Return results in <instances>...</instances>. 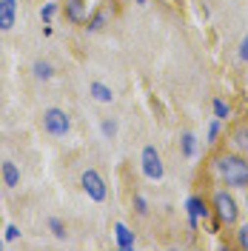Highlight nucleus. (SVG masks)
Returning a JSON list of instances; mask_svg holds the SVG:
<instances>
[{
	"mask_svg": "<svg viewBox=\"0 0 248 251\" xmlns=\"http://www.w3.org/2000/svg\"><path fill=\"white\" fill-rule=\"evenodd\" d=\"M217 180L228 188H248V157L240 151H223L211 160Z\"/></svg>",
	"mask_w": 248,
	"mask_h": 251,
	"instance_id": "nucleus-1",
	"label": "nucleus"
},
{
	"mask_svg": "<svg viewBox=\"0 0 248 251\" xmlns=\"http://www.w3.org/2000/svg\"><path fill=\"white\" fill-rule=\"evenodd\" d=\"M211 214L217 217L220 226H237V220H240V205H237L231 191H225V188L214 191V197H211Z\"/></svg>",
	"mask_w": 248,
	"mask_h": 251,
	"instance_id": "nucleus-2",
	"label": "nucleus"
},
{
	"mask_svg": "<svg viewBox=\"0 0 248 251\" xmlns=\"http://www.w3.org/2000/svg\"><path fill=\"white\" fill-rule=\"evenodd\" d=\"M40 117H43V131L51 134V137H66V134L72 131V117H69L66 109L49 106V109H43Z\"/></svg>",
	"mask_w": 248,
	"mask_h": 251,
	"instance_id": "nucleus-3",
	"label": "nucleus"
},
{
	"mask_svg": "<svg viewBox=\"0 0 248 251\" xmlns=\"http://www.w3.org/2000/svg\"><path fill=\"white\" fill-rule=\"evenodd\" d=\"M140 169H143V177L151 183H160L166 177V166H163V157L157 151V146H146L140 151Z\"/></svg>",
	"mask_w": 248,
	"mask_h": 251,
	"instance_id": "nucleus-4",
	"label": "nucleus"
},
{
	"mask_svg": "<svg viewBox=\"0 0 248 251\" xmlns=\"http://www.w3.org/2000/svg\"><path fill=\"white\" fill-rule=\"evenodd\" d=\"M80 188L89 194V200H94V203H103L109 197V186H106V180L100 177L97 169H86L80 174Z\"/></svg>",
	"mask_w": 248,
	"mask_h": 251,
	"instance_id": "nucleus-5",
	"label": "nucleus"
},
{
	"mask_svg": "<svg viewBox=\"0 0 248 251\" xmlns=\"http://www.w3.org/2000/svg\"><path fill=\"white\" fill-rule=\"evenodd\" d=\"M63 12H66V20L69 23H86L89 20V9H86V0H63Z\"/></svg>",
	"mask_w": 248,
	"mask_h": 251,
	"instance_id": "nucleus-6",
	"label": "nucleus"
},
{
	"mask_svg": "<svg viewBox=\"0 0 248 251\" xmlns=\"http://www.w3.org/2000/svg\"><path fill=\"white\" fill-rule=\"evenodd\" d=\"M17 23V0H0V31H12Z\"/></svg>",
	"mask_w": 248,
	"mask_h": 251,
	"instance_id": "nucleus-7",
	"label": "nucleus"
},
{
	"mask_svg": "<svg viewBox=\"0 0 248 251\" xmlns=\"http://www.w3.org/2000/svg\"><path fill=\"white\" fill-rule=\"evenodd\" d=\"M228 143H231V151H240V154L248 157V123L234 126V131L228 134Z\"/></svg>",
	"mask_w": 248,
	"mask_h": 251,
	"instance_id": "nucleus-8",
	"label": "nucleus"
},
{
	"mask_svg": "<svg viewBox=\"0 0 248 251\" xmlns=\"http://www.w3.org/2000/svg\"><path fill=\"white\" fill-rule=\"evenodd\" d=\"M89 97L97 100V103H106V106H109V103H114V89L106 86L103 80H92V83H89Z\"/></svg>",
	"mask_w": 248,
	"mask_h": 251,
	"instance_id": "nucleus-9",
	"label": "nucleus"
},
{
	"mask_svg": "<svg viewBox=\"0 0 248 251\" xmlns=\"http://www.w3.org/2000/svg\"><path fill=\"white\" fill-rule=\"evenodd\" d=\"M186 211H188V217H197V220H208V214H211L208 203L202 197H197V194H191L186 200Z\"/></svg>",
	"mask_w": 248,
	"mask_h": 251,
	"instance_id": "nucleus-10",
	"label": "nucleus"
},
{
	"mask_svg": "<svg viewBox=\"0 0 248 251\" xmlns=\"http://www.w3.org/2000/svg\"><path fill=\"white\" fill-rule=\"evenodd\" d=\"M0 177H3V186L6 188H17L20 186V169H17V163L3 160V166H0Z\"/></svg>",
	"mask_w": 248,
	"mask_h": 251,
	"instance_id": "nucleus-11",
	"label": "nucleus"
},
{
	"mask_svg": "<svg viewBox=\"0 0 248 251\" xmlns=\"http://www.w3.org/2000/svg\"><path fill=\"white\" fill-rule=\"evenodd\" d=\"M114 237H117V246H120L123 251H131L134 249V243H137L134 231H131L125 223H117V226H114Z\"/></svg>",
	"mask_w": 248,
	"mask_h": 251,
	"instance_id": "nucleus-12",
	"label": "nucleus"
},
{
	"mask_svg": "<svg viewBox=\"0 0 248 251\" xmlns=\"http://www.w3.org/2000/svg\"><path fill=\"white\" fill-rule=\"evenodd\" d=\"M31 75H34L37 80H51L54 77V66H51L49 60H34L31 63Z\"/></svg>",
	"mask_w": 248,
	"mask_h": 251,
	"instance_id": "nucleus-13",
	"label": "nucleus"
},
{
	"mask_svg": "<svg viewBox=\"0 0 248 251\" xmlns=\"http://www.w3.org/2000/svg\"><path fill=\"white\" fill-rule=\"evenodd\" d=\"M106 23H109V12H106V9H97V12L86 20V29L89 31H100Z\"/></svg>",
	"mask_w": 248,
	"mask_h": 251,
	"instance_id": "nucleus-14",
	"label": "nucleus"
},
{
	"mask_svg": "<svg viewBox=\"0 0 248 251\" xmlns=\"http://www.w3.org/2000/svg\"><path fill=\"white\" fill-rule=\"evenodd\" d=\"M180 149H183V157H197V137L191 134V131H186L183 137H180Z\"/></svg>",
	"mask_w": 248,
	"mask_h": 251,
	"instance_id": "nucleus-15",
	"label": "nucleus"
},
{
	"mask_svg": "<svg viewBox=\"0 0 248 251\" xmlns=\"http://www.w3.org/2000/svg\"><path fill=\"white\" fill-rule=\"evenodd\" d=\"M211 111H214L217 120H228V117H231V106H228L223 97H214V100H211Z\"/></svg>",
	"mask_w": 248,
	"mask_h": 251,
	"instance_id": "nucleus-16",
	"label": "nucleus"
},
{
	"mask_svg": "<svg viewBox=\"0 0 248 251\" xmlns=\"http://www.w3.org/2000/svg\"><path fill=\"white\" fill-rule=\"evenodd\" d=\"M49 228H51V234L57 237V240H66V223H63L60 217H49Z\"/></svg>",
	"mask_w": 248,
	"mask_h": 251,
	"instance_id": "nucleus-17",
	"label": "nucleus"
},
{
	"mask_svg": "<svg viewBox=\"0 0 248 251\" xmlns=\"http://www.w3.org/2000/svg\"><path fill=\"white\" fill-rule=\"evenodd\" d=\"M100 131H103L106 140H114V134H117V120H114V117H106V120L100 123Z\"/></svg>",
	"mask_w": 248,
	"mask_h": 251,
	"instance_id": "nucleus-18",
	"label": "nucleus"
},
{
	"mask_svg": "<svg viewBox=\"0 0 248 251\" xmlns=\"http://www.w3.org/2000/svg\"><path fill=\"white\" fill-rule=\"evenodd\" d=\"M234 234H237V246H240V249H246V251H248V223H240Z\"/></svg>",
	"mask_w": 248,
	"mask_h": 251,
	"instance_id": "nucleus-19",
	"label": "nucleus"
},
{
	"mask_svg": "<svg viewBox=\"0 0 248 251\" xmlns=\"http://www.w3.org/2000/svg\"><path fill=\"white\" fill-rule=\"evenodd\" d=\"M220 131H223V120H217V117H214V120L208 123V134H205V137H208V143H217Z\"/></svg>",
	"mask_w": 248,
	"mask_h": 251,
	"instance_id": "nucleus-20",
	"label": "nucleus"
},
{
	"mask_svg": "<svg viewBox=\"0 0 248 251\" xmlns=\"http://www.w3.org/2000/svg\"><path fill=\"white\" fill-rule=\"evenodd\" d=\"M57 15V3H46V6H40V20L43 23H51V17Z\"/></svg>",
	"mask_w": 248,
	"mask_h": 251,
	"instance_id": "nucleus-21",
	"label": "nucleus"
},
{
	"mask_svg": "<svg viewBox=\"0 0 248 251\" xmlns=\"http://www.w3.org/2000/svg\"><path fill=\"white\" fill-rule=\"evenodd\" d=\"M131 205H134V211H137L140 217H143V214H149V203H146V197H143V194H134Z\"/></svg>",
	"mask_w": 248,
	"mask_h": 251,
	"instance_id": "nucleus-22",
	"label": "nucleus"
},
{
	"mask_svg": "<svg viewBox=\"0 0 248 251\" xmlns=\"http://www.w3.org/2000/svg\"><path fill=\"white\" fill-rule=\"evenodd\" d=\"M237 57H240L243 63H248V34L243 37V40H240V49H237Z\"/></svg>",
	"mask_w": 248,
	"mask_h": 251,
	"instance_id": "nucleus-23",
	"label": "nucleus"
},
{
	"mask_svg": "<svg viewBox=\"0 0 248 251\" xmlns=\"http://www.w3.org/2000/svg\"><path fill=\"white\" fill-rule=\"evenodd\" d=\"M17 237H20V228H17L15 223H9L6 226V243H15Z\"/></svg>",
	"mask_w": 248,
	"mask_h": 251,
	"instance_id": "nucleus-24",
	"label": "nucleus"
},
{
	"mask_svg": "<svg viewBox=\"0 0 248 251\" xmlns=\"http://www.w3.org/2000/svg\"><path fill=\"white\" fill-rule=\"evenodd\" d=\"M134 3H140V6H146V3H149V0H134Z\"/></svg>",
	"mask_w": 248,
	"mask_h": 251,
	"instance_id": "nucleus-25",
	"label": "nucleus"
},
{
	"mask_svg": "<svg viewBox=\"0 0 248 251\" xmlns=\"http://www.w3.org/2000/svg\"><path fill=\"white\" fill-rule=\"evenodd\" d=\"M0 249H3V240H0Z\"/></svg>",
	"mask_w": 248,
	"mask_h": 251,
	"instance_id": "nucleus-26",
	"label": "nucleus"
},
{
	"mask_svg": "<svg viewBox=\"0 0 248 251\" xmlns=\"http://www.w3.org/2000/svg\"><path fill=\"white\" fill-rule=\"evenodd\" d=\"M246 205H248V197H246Z\"/></svg>",
	"mask_w": 248,
	"mask_h": 251,
	"instance_id": "nucleus-27",
	"label": "nucleus"
}]
</instances>
